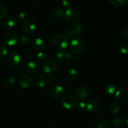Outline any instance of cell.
Masks as SVG:
<instances>
[{"label":"cell","mask_w":128,"mask_h":128,"mask_svg":"<svg viewBox=\"0 0 128 128\" xmlns=\"http://www.w3.org/2000/svg\"><path fill=\"white\" fill-rule=\"evenodd\" d=\"M39 64L36 61L31 60L29 61L26 66V70L30 74H34L39 70Z\"/></svg>","instance_id":"16"},{"label":"cell","mask_w":128,"mask_h":128,"mask_svg":"<svg viewBox=\"0 0 128 128\" xmlns=\"http://www.w3.org/2000/svg\"><path fill=\"white\" fill-rule=\"evenodd\" d=\"M25 18H26V14H25V13L24 12H19L17 14L18 20H20V21L23 20Z\"/></svg>","instance_id":"37"},{"label":"cell","mask_w":128,"mask_h":128,"mask_svg":"<svg viewBox=\"0 0 128 128\" xmlns=\"http://www.w3.org/2000/svg\"><path fill=\"white\" fill-rule=\"evenodd\" d=\"M61 4L64 7L67 8V10L71 8V6H72V2L70 0H64L61 2Z\"/></svg>","instance_id":"35"},{"label":"cell","mask_w":128,"mask_h":128,"mask_svg":"<svg viewBox=\"0 0 128 128\" xmlns=\"http://www.w3.org/2000/svg\"><path fill=\"white\" fill-rule=\"evenodd\" d=\"M109 2L114 6H122L126 2V0H110Z\"/></svg>","instance_id":"29"},{"label":"cell","mask_w":128,"mask_h":128,"mask_svg":"<svg viewBox=\"0 0 128 128\" xmlns=\"http://www.w3.org/2000/svg\"><path fill=\"white\" fill-rule=\"evenodd\" d=\"M120 51L123 54H126L128 52V44H122L120 46Z\"/></svg>","instance_id":"34"},{"label":"cell","mask_w":128,"mask_h":128,"mask_svg":"<svg viewBox=\"0 0 128 128\" xmlns=\"http://www.w3.org/2000/svg\"><path fill=\"white\" fill-rule=\"evenodd\" d=\"M76 109L77 111L79 112H84L87 110V107H86V104L85 102H82V101H80V102H77L76 106Z\"/></svg>","instance_id":"27"},{"label":"cell","mask_w":128,"mask_h":128,"mask_svg":"<svg viewBox=\"0 0 128 128\" xmlns=\"http://www.w3.org/2000/svg\"><path fill=\"white\" fill-rule=\"evenodd\" d=\"M8 14V9L7 6L2 2H0V20L5 18Z\"/></svg>","instance_id":"23"},{"label":"cell","mask_w":128,"mask_h":128,"mask_svg":"<svg viewBox=\"0 0 128 128\" xmlns=\"http://www.w3.org/2000/svg\"><path fill=\"white\" fill-rule=\"evenodd\" d=\"M4 82L5 84L8 86H15L16 84V79L12 76H7L4 79Z\"/></svg>","instance_id":"25"},{"label":"cell","mask_w":128,"mask_h":128,"mask_svg":"<svg viewBox=\"0 0 128 128\" xmlns=\"http://www.w3.org/2000/svg\"><path fill=\"white\" fill-rule=\"evenodd\" d=\"M87 110L91 113H96L100 110V103L95 100H91L86 104Z\"/></svg>","instance_id":"14"},{"label":"cell","mask_w":128,"mask_h":128,"mask_svg":"<svg viewBox=\"0 0 128 128\" xmlns=\"http://www.w3.org/2000/svg\"><path fill=\"white\" fill-rule=\"evenodd\" d=\"M69 44H70V47L71 51L76 54H80L84 50V42L81 38H75L72 39Z\"/></svg>","instance_id":"2"},{"label":"cell","mask_w":128,"mask_h":128,"mask_svg":"<svg viewBox=\"0 0 128 128\" xmlns=\"http://www.w3.org/2000/svg\"><path fill=\"white\" fill-rule=\"evenodd\" d=\"M20 42L23 46H26L30 42V38L27 35H22L20 38Z\"/></svg>","instance_id":"31"},{"label":"cell","mask_w":128,"mask_h":128,"mask_svg":"<svg viewBox=\"0 0 128 128\" xmlns=\"http://www.w3.org/2000/svg\"><path fill=\"white\" fill-rule=\"evenodd\" d=\"M46 79H47L48 81H49L50 82H52V81L54 80V76H53L52 74H48Z\"/></svg>","instance_id":"39"},{"label":"cell","mask_w":128,"mask_h":128,"mask_svg":"<svg viewBox=\"0 0 128 128\" xmlns=\"http://www.w3.org/2000/svg\"><path fill=\"white\" fill-rule=\"evenodd\" d=\"M126 125L128 126V118L126 120Z\"/></svg>","instance_id":"41"},{"label":"cell","mask_w":128,"mask_h":128,"mask_svg":"<svg viewBox=\"0 0 128 128\" xmlns=\"http://www.w3.org/2000/svg\"><path fill=\"white\" fill-rule=\"evenodd\" d=\"M47 58V54L43 51L38 52L36 55V59L39 61H44Z\"/></svg>","instance_id":"28"},{"label":"cell","mask_w":128,"mask_h":128,"mask_svg":"<svg viewBox=\"0 0 128 128\" xmlns=\"http://www.w3.org/2000/svg\"><path fill=\"white\" fill-rule=\"evenodd\" d=\"M47 128V127H46V128Z\"/></svg>","instance_id":"42"},{"label":"cell","mask_w":128,"mask_h":128,"mask_svg":"<svg viewBox=\"0 0 128 128\" xmlns=\"http://www.w3.org/2000/svg\"><path fill=\"white\" fill-rule=\"evenodd\" d=\"M21 61L20 56L16 52H11L6 56V61L8 64L11 66H16Z\"/></svg>","instance_id":"10"},{"label":"cell","mask_w":128,"mask_h":128,"mask_svg":"<svg viewBox=\"0 0 128 128\" xmlns=\"http://www.w3.org/2000/svg\"><path fill=\"white\" fill-rule=\"evenodd\" d=\"M79 76V72L76 69L71 68L68 71L67 74H66V77H67L68 80H70V81H74L76 80Z\"/></svg>","instance_id":"20"},{"label":"cell","mask_w":128,"mask_h":128,"mask_svg":"<svg viewBox=\"0 0 128 128\" xmlns=\"http://www.w3.org/2000/svg\"><path fill=\"white\" fill-rule=\"evenodd\" d=\"M115 98L119 102L128 103V89L123 88L116 91Z\"/></svg>","instance_id":"9"},{"label":"cell","mask_w":128,"mask_h":128,"mask_svg":"<svg viewBox=\"0 0 128 128\" xmlns=\"http://www.w3.org/2000/svg\"><path fill=\"white\" fill-rule=\"evenodd\" d=\"M96 128H110V124L106 120H101L97 123Z\"/></svg>","instance_id":"30"},{"label":"cell","mask_w":128,"mask_h":128,"mask_svg":"<svg viewBox=\"0 0 128 128\" xmlns=\"http://www.w3.org/2000/svg\"><path fill=\"white\" fill-rule=\"evenodd\" d=\"M78 99L75 95L72 94H66L64 96L61 101V104L62 107L66 110H71L76 105Z\"/></svg>","instance_id":"3"},{"label":"cell","mask_w":128,"mask_h":128,"mask_svg":"<svg viewBox=\"0 0 128 128\" xmlns=\"http://www.w3.org/2000/svg\"><path fill=\"white\" fill-rule=\"evenodd\" d=\"M4 41L8 46H14L18 42L19 36L15 31H9L5 33L4 36Z\"/></svg>","instance_id":"5"},{"label":"cell","mask_w":128,"mask_h":128,"mask_svg":"<svg viewBox=\"0 0 128 128\" xmlns=\"http://www.w3.org/2000/svg\"><path fill=\"white\" fill-rule=\"evenodd\" d=\"M16 24V20L15 18L10 16L2 21V26L6 30H11L15 26Z\"/></svg>","instance_id":"15"},{"label":"cell","mask_w":128,"mask_h":128,"mask_svg":"<svg viewBox=\"0 0 128 128\" xmlns=\"http://www.w3.org/2000/svg\"><path fill=\"white\" fill-rule=\"evenodd\" d=\"M23 31L28 34H32L36 31V25L34 21L31 20H26L22 24Z\"/></svg>","instance_id":"8"},{"label":"cell","mask_w":128,"mask_h":128,"mask_svg":"<svg viewBox=\"0 0 128 128\" xmlns=\"http://www.w3.org/2000/svg\"><path fill=\"white\" fill-rule=\"evenodd\" d=\"M33 82L32 78L30 76L25 75L22 76L19 80V84L22 89H27L31 87Z\"/></svg>","instance_id":"11"},{"label":"cell","mask_w":128,"mask_h":128,"mask_svg":"<svg viewBox=\"0 0 128 128\" xmlns=\"http://www.w3.org/2000/svg\"><path fill=\"white\" fill-rule=\"evenodd\" d=\"M50 95L54 100H58L61 98L64 94V88L60 84H54L50 88Z\"/></svg>","instance_id":"7"},{"label":"cell","mask_w":128,"mask_h":128,"mask_svg":"<svg viewBox=\"0 0 128 128\" xmlns=\"http://www.w3.org/2000/svg\"><path fill=\"white\" fill-rule=\"evenodd\" d=\"M121 109V106L118 102H114L111 104L110 106V111L112 114H117Z\"/></svg>","instance_id":"24"},{"label":"cell","mask_w":128,"mask_h":128,"mask_svg":"<svg viewBox=\"0 0 128 128\" xmlns=\"http://www.w3.org/2000/svg\"><path fill=\"white\" fill-rule=\"evenodd\" d=\"M64 18L66 21L75 23L80 19V12L76 8H70L64 11Z\"/></svg>","instance_id":"4"},{"label":"cell","mask_w":128,"mask_h":128,"mask_svg":"<svg viewBox=\"0 0 128 128\" xmlns=\"http://www.w3.org/2000/svg\"><path fill=\"white\" fill-rule=\"evenodd\" d=\"M62 52H63L64 61H71V60H72L74 58V53L72 51L66 50V51H62Z\"/></svg>","instance_id":"26"},{"label":"cell","mask_w":128,"mask_h":128,"mask_svg":"<svg viewBox=\"0 0 128 128\" xmlns=\"http://www.w3.org/2000/svg\"><path fill=\"white\" fill-rule=\"evenodd\" d=\"M8 49L5 45H0V57H4L8 55Z\"/></svg>","instance_id":"32"},{"label":"cell","mask_w":128,"mask_h":128,"mask_svg":"<svg viewBox=\"0 0 128 128\" xmlns=\"http://www.w3.org/2000/svg\"><path fill=\"white\" fill-rule=\"evenodd\" d=\"M116 90H117V88H116V86L111 83L107 84L104 88L105 92L109 96H112V95L115 94L116 91H117Z\"/></svg>","instance_id":"21"},{"label":"cell","mask_w":128,"mask_h":128,"mask_svg":"<svg viewBox=\"0 0 128 128\" xmlns=\"http://www.w3.org/2000/svg\"><path fill=\"white\" fill-rule=\"evenodd\" d=\"M70 30L71 31L73 36H81L84 31V28L80 22H75L73 24L71 25L70 28Z\"/></svg>","instance_id":"13"},{"label":"cell","mask_w":128,"mask_h":128,"mask_svg":"<svg viewBox=\"0 0 128 128\" xmlns=\"http://www.w3.org/2000/svg\"><path fill=\"white\" fill-rule=\"evenodd\" d=\"M50 42L52 47L60 51L66 50L70 43L67 36L62 34L52 35L50 39Z\"/></svg>","instance_id":"1"},{"label":"cell","mask_w":128,"mask_h":128,"mask_svg":"<svg viewBox=\"0 0 128 128\" xmlns=\"http://www.w3.org/2000/svg\"><path fill=\"white\" fill-rule=\"evenodd\" d=\"M64 11L62 8L60 7L56 8L51 12L52 17L56 20H60L62 17H64Z\"/></svg>","instance_id":"18"},{"label":"cell","mask_w":128,"mask_h":128,"mask_svg":"<svg viewBox=\"0 0 128 128\" xmlns=\"http://www.w3.org/2000/svg\"><path fill=\"white\" fill-rule=\"evenodd\" d=\"M46 81H47V79L46 77L44 74H41L38 75L37 77L35 79V84L37 87L40 88H42L44 87L45 85L46 84Z\"/></svg>","instance_id":"19"},{"label":"cell","mask_w":128,"mask_h":128,"mask_svg":"<svg viewBox=\"0 0 128 128\" xmlns=\"http://www.w3.org/2000/svg\"><path fill=\"white\" fill-rule=\"evenodd\" d=\"M32 47L36 51L40 52L42 51L45 47V42L43 40L40 38H37L32 42Z\"/></svg>","instance_id":"17"},{"label":"cell","mask_w":128,"mask_h":128,"mask_svg":"<svg viewBox=\"0 0 128 128\" xmlns=\"http://www.w3.org/2000/svg\"><path fill=\"white\" fill-rule=\"evenodd\" d=\"M2 21L0 20V28L2 27Z\"/></svg>","instance_id":"40"},{"label":"cell","mask_w":128,"mask_h":128,"mask_svg":"<svg viewBox=\"0 0 128 128\" xmlns=\"http://www.w3.org/2000/svg\"><path fill=\"white\" fill-rule=\"evenodd\" d=\"M56 67L57 66L56 62L51 59L45 60L42 66V71L48 74L53 73L56 71Z\"/></svg>","instance_id":"6"},{"label":"cell","mask_w":128,"mask_h":128,"mask_svg":"<svg viewBox=\"0 0 128 128\" xmlns=\"http://www.w3.org/2000/svg\"><path fill=\"white\" fill-rule=\"evenodd\" d=\"M64 33L66 35H67L68 36L69 38H71L72 37V33H71V31H70V28H68V29H66V30H64Z\"/></svg>","instance_id":"38"},{"label":"cell","mask_w":128,"mask_h":128,"mask_svg":"<svg viewBox=\"0 0 128 128\" xmlns=\"http://www.w3.org/2000/svg\"><path fill=\"white\" fill-rule=\"evenodd\" d=\"M111 123L114 128H123L124 126L123 121L119 118H114L112 120Z\"/></svg>","instance_id":"22"},{"label":"cell","mask_w":128,"mask_h":128,"mask_svg":"<svg viewBox=\"0 0 128 128\" xmlns=\"http://www.w3.org/2000/svg\"><path fill=\"white\" fill-rule=\"evenodd\" d=\"M56 59L58 62H63L64 61V55L62 51H58L56 53Z\"/></svg>","instance_id":"33"},{"label":"cell","mask_w":128,"mask_h":128,"mask_svg":"<svg viewBox=\"0 0 128 128\" xmlns=\"http://www.w3.org/2000/svg\"><path fill=\"white\" fill-rule=\"evenodd\" d=\"M121 36L125 40H128V28H125L121 31Z\"/></svg>","instance_id":"36"},{"label":"cell","mask_w":128,"mask_h":128,"mask_svg":"<svg viewBox=\"0 0 128 128\" xmlns=\"http://www.w3.org/2000/svg\"><path fill=\"white\" fill-rule=\"evenodd\" d=\"M75 94H76L75 96L77 98V99L80 100H84L88 96L89 91L86 87L81 86L76 88Z\"/></svg>","instance_id":"12"}]
</instances>
